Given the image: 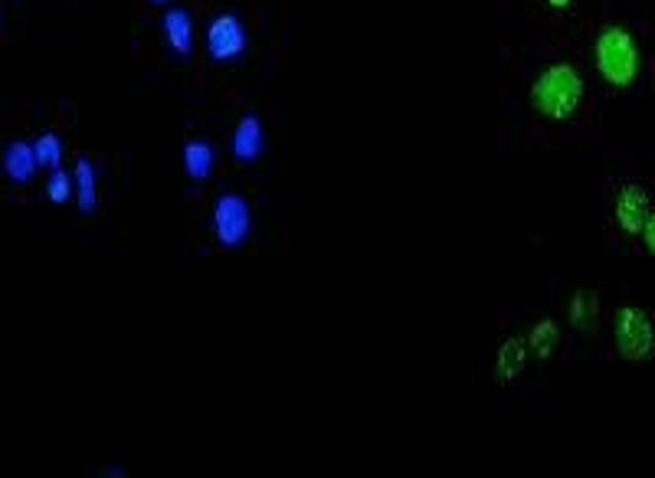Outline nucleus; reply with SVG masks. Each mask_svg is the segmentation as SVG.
Listing matches in <instances>:
<instances>
[{
    "label": "nucleus",
    "mask_w": 655,
    "mask_h": 478,
    "mask_svg": "<svg viewBox=\"0 0 655 478\" xmlns=\"http://www.w3.org/2000/svg\"><path fill=\"white\" fill-rule=\"evenodd\" d=\"M47 197H50V204H70L73 197H76V184H73V174L70 171H63V168H57V171H50V177H47Z\"/></svg>",
    "instance_id": "2eb2a0df"
},
{
    "label": "nucleus",
    "mask_w": 655,
    "mask_h": 478,
    "mask_svg": "<svg viewBox=\"0 0 655 478\" xmlns=\"http://www.w3.org/2000/svg\"><path fill=\"white\" fill-rule=\"evenodd\" d=\"M73 184H76V204L83 213H93L96 204H99V174L93 168L89 158H80L76 168H73Z\"/></svg>",
    "instance_id": "9b49d317"
},
{
    "label": "nucleus",
    "mask_w": 655,
    "mask_h": 478,
    "mask_svg": "<svg viewBox=\"0 0 655 478\" xmlns=\"http://www.w3.org/2000/svg\"><path fill=\"white\" fill-rule=\"evenodd\" d=\"M593 321H596V305H593V298H586L583 292H577V295L570 298V324H573L577 331H590Z\"/></svg>",
    "instance_id": "dca6fc26"
},
{
    "label": "nucleus",
    "mask_w": 655,
    "mask_h": 478,
    "mask_svg": "<svg viewBox=\"0 0 655 478\" xmlns=\"http://www.w3.org/2000/svg\"><path fill=\"white\" fill-rule=\"evenodd\" d=\"M263 151H266L263 122L256 115H243L240 125H236V132H233V155H236V161L253 164V161H259Z\"/></svg>",
    "instance_id": "1a4fd4ad"
},
{
    "label": "nucleus",
    "mask_w": 655,
    "mask_h": 478,
    "mask_svg": "<svg viewBox=\"0 0 655 478\" xmlns=\"http://www.w3.org/2000/svg\"><path fill=\"white\" fill-rule=\"evenodd\" d=\"M217 168V148L204 138H191L184 145V171L191 181H207Z\"/></svg>",
    "instance_id": "9d476101"
},
{
    "label": "nucleus",
    "mask_w": 655,
    "mask_h": 478,
    "mask_svg": "<svg viewBox=\"0 0 655 478\" xmlns=\"http://www.w3.org/2000/svg\"><path fill=\"white\" fill-rule=\"evenodd\" d=\"M557 344H560V324H557L554 318L537 321V324L531 328V334H527V347H531L541 360H547V357L557 351Z\"/></svg>",
    "instance_id": "ddd939ff"
},
{
    "label": "nucleus",
    "mask_w": 655,
    "mask_h": 478,
    "mask_svg": "<svg viewBox=\"0 0 655 478\" xmlns=\"http://www.w3.org/2000/svg\"><path fill=\"white\" fill-rule=\"evenodd\" d=\"M151 4H168V0H151Z\"/></svg>",
    "instance_id": "6ab92c4d"
},
{
    "label": "nucleus",
    "mask_w": 655,
    "mask_h": 478,
    "mask_svg": "<svg viewBox=\"0 0 655 478\" xmlns=\"http://www.w3.org/2000/svg\"><path fill=\"white\" fill-rule=\"evenodd\" d=\"M593 53H596V73L612 89H626V86L635 83V76H639V47H635L629 30H622V27L599 30Z\"/></svg>",
    "instance_id": "f03ea898"
},
{
    "label": "nucleus",
    "mask_w": 655,
    "mask_h": 478,
    "mask_svg": "<svg viewBox=\"0 0 655 478\" xmlns=\"http://www.w3.org/2000/svg\"><path fill=\"white\" fill-rule=\"evenodd\" d=\"M583 99V79L570 63L547 66L531 86V106L550 122H567Z\"/></svg>",
    "instance_id": "f257e3e1"
},
{
    "label": "nucleus",
    "mask_w": 655,
    "mask_h": 478,
    "mask_svg": "<svg viewBox=\"0 0 655 478\" xmlns=\"http://www.w3.org/2000/svg\"><path fill=\"white\" fill-rule=\"evenodd\" d=\"M161 30H165L168 47H171L181 60L191 57V50H194V17H191V11H184V8L165 11Z\"/></svg>",
    "instance_id": "6e6552de"
},
{
    "label": "nucleus",
    "mask_w": 655,
    "mask_h": 478,
    "mask_svg": "<svg viewBox=\"0 0 655 478\" xmlns=\"http://www.w3.org/2000/svg\"><path fill=\"white\" fill-rule=\"evenodd\" d=\"M210 226H214V236L220 246L227 249H236L250 240V230H253V213H250V204L243 194H220L214 200V217H210Z\"/></svg>",
    "instance_id": "20e7f679"
},
{
    "label": "nucleus",
    "mask_w": 655,
    "mask_h": 478,
    "mask_svg": "<svg viewBox=\"0 0 655 478\" xmlns=\"http://www.w3.org/2000/svg\"><path fill=\"white\" fill-rule=\"evenodd\" d=\"M616 351L632 360V364H642L655 354V328H652V318L648 311L642 308H619L616 315Z\"/></svg>",
    "instance_id": "7ed1b4c3"
},
{
    "label": "nucleus",
    "mask_w": 655,
    "mask_h": 478,
    "mask_svg": "<svg viewBox=\"0 0 655 478\" xmlns=\"http://www.w3.org/2000/svg\"><path fill=\"white\" fill-rule=\"evenodd\" d=\"M250 37L236 14H217L207 27V53L217 63H233L246 53Z\"/></svg>",
    "instance_id": "39448f33"
},
{
    "label": "nucleus",
    "mask_w": 655,
    "mask_h": 478,
    "mask_svg": "<svg viewBox=\"0 0 655 478\" xmlns=\"http://www.w3.org/2000/svg\"><path fill=\"white\" fill-rule=\"evenodd\" d=\"M524 360H527V344L521 338H511L498 347V357H495V377L501 383H511L521 370H524Z\"/></svg>",
    "instance_id": "f8f14e48"
},
{
    "label": "nucleus",
    "mask_w": 655,
    "mask_h": 478,
    "mask_svg": "<svg viewBox=\"0 0 655 478\" xmlns=\"http://www.w3.org/2000/svg\"><path fill=\"white\" fill-rule=\"evenodd\" d=\"M0 168H4L11 184H21V187L31 184L40 171L37 155H34V142H11L4 148V155H0Z\"/></svg>",
    "instance_id": "0eeeda50"
},
{
    "label": "nucleus",
    "mask_w": 655,
    "mask_h": 478,
    "mask_svg": "<svg viewBox=\"0 0 655 478\" xmlns=\"http://www.w3.org/2000/svg\"><path fill=\"white\" fill-rule=\"evenodd\" d=\"M652 213V204H648V194L639 187V184H626L616 197V223L622 233L629 236H639L645 220Z\"/></svg>",
    "instance_id": "423d86ee"
},
{
    "label": "nucleus",
    "mask_w": 655,
    "mask_h": 478,
    "mask_svg": "<svg viewBox=\"0 0 655 478\" xmlns=\"http://www.w3.org/2000/svg\"><path fill=\"white\" fill-rule=\"evenodd\" d=\"M34 155H37V164H40V168L57 171V168L63 164V155H66L63 138H60L57 132H44V135L34 142Z\"/></svg>",
    "instance_id": "4468645a"
},
{
    "label": "nucleus",
    "mask_w": 655,
    "mask_h": 478,
    "mask_svg": "<svg viewBox=\"0 0 655 478\" xmlns=\"http://www.w3.org/2000/svg\"><path fill=\"white\" fill-rule=\"evenodd\" d=\"M639 236H642L645 249H648V253L655 256V210L648 213V220H645V226H642V233H639Z\"/></svg>",
    "instance_id": "f3484780"
},
{
    "label": "nucleus",
    "mask_w": 655,
    "mask_h": 478,
    "mask_svg": "<svg viewBox=\"0 0 655 478\" xmlns=\"http://www.w3.org/2000/svg\"><path fill=\"white\" fill-rule=\"evenodd\" d=\"M547 4H550V8H557V11H563V8H570V4H573V0H547Z\"/></svg>",
    "instance_id": "a211bd4d"
}]
</instances>
